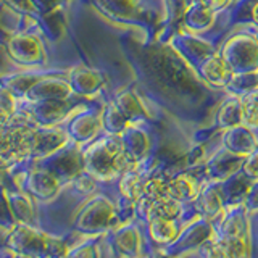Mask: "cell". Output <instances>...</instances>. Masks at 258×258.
<instances>
[{
    "mask_svg": "<svg viewBox=\"0 0 258 258\" xmlns=\"http://www.w3.org/2000/svg\"><path fill=\"white\" fill-rule=\"evenodd\" d=\"M113 247L119 258L142 256V236L139 229L133 224L121 226L113 237Z\"/></svg>",
    "mask_w": 258,
    "mask_h": 258,
    "instance_id": "ac0fdd59",
    "label": "cell"
},
{
    "mask_svg": "<svg viewBox=\"0 0 258 258\" xmlns=\"http://www.w3.org/2000/svg\"><path fill=\"white\" fill-rule=\"evenodd\" d=\"M7 205L16 223L32 224L36 220V210L31 199L24 192H7L5 194Z\"/></svg>",
    "mask_w": 258,
    "mask_h": 258,
    "instance_id": "44dd1931",
    "label": "cell"
},
{
    "mask_svg": "<svg viewBox=\"0 0 258 258\" xmlns=\"http://www.w3.org/2000/svg\"><path fill=\"white\" fill-rule=\"evenodd\" d=\"M100 113H102L103 133L108 136H119L129 124H131V121L119 111V108L113 103V100H110L105 105Z\"/></svg>",
    "mask_w": 258,
    "mask_h": 258,
    "instance_id": "603a6c76",
    "label": "cell"
},
{
    "mask_svg": "<svg viewBox=\"0 0 258 258\" xmlns=\"http://www.w3.org/2000/svg\"><path fill=\"white\" fill-rule=\"evenodd\" d=\"M67 121V133L70 139L78 145L91 144L103 131L102 113H95L94 110L79 107L71 113V116Z\"/></svg>",
    "mask_w": 258,
    "mask_h": 258,
    "instance_id": "52a82bcc",
    "label": "cell"
},
{
    "mask_svg": "<svg viewBox=\"0 0 258 258\" xmlns=\"http://www.w3.org/2000/svg\"><path fill=\"white\" fill-rule=\"evenodd\" d=\"M64 258H102L99 244L95 242H84L76 247H70Z\"/></svg>",
    "mask_w": 258,
    "mask_h": 258,
    "instance_id": "4316f807",
    "label": "cell"
},
{
    "mask_svg": "<svg viewBox=\"0 0 258 258\" xmlns=\"http://www.w3.org/2000/svg\"><path fill=\"white\" fill-rule=\"evenodd\" d=\"M68 83L75 95L92 99L105 87V78L99 70L78 64L68 71Z\"/></svg>",
    "mask_w": 258,
    "mask_h": 258,
    "instance_id": "8fae6325",
    "label": "cell"
},
{
    "mask_svg": "<svg viewBox=\"0 0 258 258\" xmlns=\"http://www.w3.org/2000/svg\"><path fill=\"white\" fill-rule=\"evenodd\" d=\"M221 147L232 155L245 158L258 147V129L242 123L221 133Z\"/></svg>",
    "mask_w": 258,
    "mask_h": 258,
    "instance_id": "30bf717a",
    "label": "cell"
},
{
    "mask_svg": "<svg viewBox=\"0 0 258 258\" xmlns=\"http://www.w3.org/2000/svg\"><path fill=\"white\" fill-rule=\"evenodd\" d=\"M253 28H255V26H253ZM255 29H256V34H258V28H255Z\"/></svg>",
    "mask_w": 258,
    "mask_h": 258,
    "instance_id": "e575fe53",
    "label": "cell"
},
{
    "mask_svg": "<svg viewBox=\"0 0 258 258\" xmlns=\"http://www.w3.org/2000/svg\"><path fill=\"white\" fill-rule=\"evenodd\" d=\"M202 2H205L210 8H213L215 12L223 13L226 8L231 7V4L234 2V0H202Z\"/></svg>",
    "mask_w": 258,
    "mask_h": 258,
    "instance_id": "4dcf8cb0",
    "label": "cell"
},
{
    "mask_svg": "<svg viewBox=\"0 0 258 258\" xmlns=\"http://www.w3.org/2000/svg\"><path fill=\"white\" fill-rule=\"evenodd\" d=\"M244 121V107H242V97L237 95H228L220 103V107L215 111L213 124L220 133L231 129L234 126H239Z\"/></svg>",
    "mask_w": 258,
    "mask_h": 258,
    "instance_id": "2e32d148",
    "label": "cell"
},
{
    "mask_svg": "<svg viewBox=\"0 0 258 258\" xmlns=\"http://www.w3.org/2000/svg\"><path fill=\"white\" fill-rule=\"evenodd\" d=\"M242 107H244L245 124L258 129V89L242 97Z\"/></svg>",
    "mask_w": 258,
    "mask_h": 258,
    "instance_id": "484cf974",
    "label": "cell"
},
{
    "mask_svg": "<svg viewBox=\"0 0 258 258\" xmlns=\"http://www.w3.org/2000/svg\"><path fill=\"white\" fill-rule=\"evenodd\" d=\"M145 124L147 123H131L118 136L129 165H142L150 153L152 137Z\"/></svg>",
    "mask_w": 258,
    "mask_h": 258,
    "instance_id": "ba28073f",
    "label": "cell"
},
{
    "mask_svg": "<svg viewBox=\"0 0 258 258\" xmlns=\"http://www.w3.org/2000/svg\"><path fill=\"white\" fill-rule=\"evenodd\" d=\"M194 73L197 75V78L208 87L216 89V91H224L228 86L229 79L232 78V73L229 67L223 60V56L220 55V48L213 55H210L208 58H205L199 67L194 70Z\"/></svg>",
    "mask_w": 258,
    "mask_h": 258,
    "instance_id": "7c38bea8",
    "label": "cell"
},
{
    "mask_svg": "<svg viewBox=\"0 0 258 258\" xmlns=\"http://www.w3.org/2000/svg\"><path fill=\"white\" fill-rule=\"evenodd\" d=\"M84 171L95 181L119 179L126 169L131 166L124 155L123 145L118 136H108L95 139L83 152Z\"/></svg>",
    "mask_w": 258,
    "mask_h": 258,
    "instance_id": "6da1fadb",
    "label": "cell"
},
{
    "mask_svg": "<svg viewBox=\"0 0 258 258\" xmlns=\"http://www.w3.org/2000/svg\"><path fill=\"white\" fill-rule=\"evenodd\" d=\"M258 89V73H242V75H232L228 86L224 89V94L244 97Z\"/></svg>",
    "mask_w": 258,
    "mask_h": 258,
    "instance_id": "d4e9b609",
    "label": "cell"
},
{
    "mask_svg": "<svg viewBox=\"0 0 258 258\" xmlns=\"http://www.w3.org/2000/svg\"><path fill=\"white\" fill-rule=\"evenodd\" d=\"M244 207L247 208V212H255V210H258V181L248 182Z\"/></svg>",
    "mask_w": 258,
    "mask_h": 258,
    "instance_id": "f546056e",
    "label": "cell"
},
{
    "mask_svg": "<svg viewBox=\"0 0 258 258\" xmlns=\"http://www.w3.org/2000/svg\"><path fill=\"white\" fill-rule=\"evenodd\" d=\"M13 258H40V256H36V255H31V253H15Z\"/></svg>",
    "mask_w": 258,
    "mask_h": 258,
    "instance_id": "d6a6232c",
    "label": "cell"
},
{
    "mask_svg": "<svg viewBox=\"0 0 258 258\" xmlns=\"http://www.w3.org/2000/svg\"><path fill=\"white\" fill-rule=\"evenodd\" d=\"M7 247L13 253H31L40 258H64L70 247L60 237L48 236L32 224L16 223L7 237Z\"/></svg>",
    "mask_w": 258,
    "mask_h": 258,
    "instance_id": "7a4b0ae2",
    "label": "cell"
},
{
    "mask_svg": "<svg viewBox=\"0 0 258 258\" xmlns=\"http://www.w3.org/2000/svg\"><path fill=\"white\" fill-rule=\"evenodd\" d=\"M111 100L131 123H147L153 119V113L147 107L144 97L133 87L119 91Z\"/></svg>",
    "mask_w": 258,
    "mask_h": 258,
    "instance_id": "4fadbf2b",
    "label": "cell"
},
{
    "mask_svg": "<svg viewBox=\"0 0 258 258\" xmlns=\"http://www.w3.org/2000/svg\"><path fill=\"white\" fill-rule=\"evenodd\" d=\"M218 15L220 13L202 0H189L179 20L181 29L192 32V34L207 36L216 24Z\"/></svg>",
    "mask_w": 258,
    "mask_h": 258,
    "instance_id": "9c48e42d",
    "label": "cell"
},
{
    "mask_svg": "<svg viewBox=\"0 0 258 258\" xmlns=\"http://www.w3.org/2000/svg\"><path fill=\"white\" fill-rule=\"evenodd\" d=\"M147 176L141 169V165H131L126 171L119 176V192L126 200L136 204L142 197L144 185Z\"/></svg>",
    "mask_w": 258,
    "mask_h": 258,
    "instance_id": "ffe728a7",
    "label": "cell"
},
{
    "mask_svg": "<svg viewBox=\"0 0 258 258\" xmlns=\"http://www.w3.org/2000/svg\"><path fill=\"white\" fill-rule=\"evenodd\" d=\"M202 190V185L189 173H181L171 179H168V197H171L181 204L194 202Z\"/></svg>",
    "mask_w": 258,
    "mask_h": 258,
    "instance_id": "d6986e66",
    "label": "cell"
},
{
    "mask_svg": "<svg viewBox=\"0 0 258 258\" xmlns=\"http://www.w3.org/2000/svg\"><path fill=\"white\" fill-rule=\"evenodd\" d=\"M182 215V204L171 197H163L145 210V220H152V218H166V220H177Z\"/></svg>",
    "mask_w": 258,
    "mask_h": 258,
    "instance_id": "cb8c5ba5",
    "label": "cell"
},
{
    "mask_svg": "<svg viewBox=\"0 0 258 258\" xmlns=\"http://www.w3.org/2000/svg\"><path fill=\"white\" fill-rule=\"evenodd\" d=\"M149 234L153 242L160 245L173 244L181 236L176 226V220H166V218H152V220H149Z\"/></svg>",
    "mask_w": 258,
    "mask_h": 258,
    "instance_id": "7402d4cb",
    "label": "cell"
},
{
    "mask_svg": "<svg viewBox=\"0 0 258 258\" xmlns=\"http://www.w3.org/2000/svg\"><path fill=\"white\" fill-rule=\"evenodd\" d=\"M220 55L232 75L258 73V34L253 26L234 31L220 44Z\"/></svg>",
    "mask_w": 258,
    "mask_h": 258,
    "instance_id": "3957f363",
    "label": "cell"
},
{
    "mask_svg": "<svg viewBox=\"0 0 258 258\" xmlns=\"http://www.w3.org/2000/svg\"><path fill=\"white\" fill-rule=\"evenodd\" d=\"M250 21H252V26L258 28V0L250 5Z\"/></svg>",
    "mask_w": 258,
    "mask_h": 258,
    "instance_id": "1f68e13d",
    "label": "cell"
},
{
    "mask_svg": "<svg viewBox=\"0 0 258 258\" xmlns=\"http://www.w3.org/2000/svg\"><path fill=\"white\" fill-rule=\"evenodd\" d=\"M139 258H149V256H144V255H142V256H139Z\"/></svg>",
    "mask_w": 258,
    "mask_h": 258,
    "instance_id": "836d02e7",
    "label": "cell"
},
{
    "mask_svg": "<svg viewBox=\"0 0 258 258\" xmlns=\"http://www.w3.org/2000/svg\"><path fill=\"white\" fill-rule=\"evenodd\" d=\"M242 161H244V158L232 155L231 152L221 147L207 163V174L210 181L218 182L229 179L242 168Z\"/></svg>",
    "mask_w": 258,
    "mask_h": 258,
    "instance_id": "9a60e30c",
    "label": "cell"
},
{
    "mask_svg": "<svg viewBox=\"0 0 258 258\" xmlns=\"http://www.w3.org/2000/svg\"><path fill=\"white\" fill-rule=\"evenodd\" d=\"M207 258H236V255H234L228 242L223 239H216L210 242Z\"/></svg>",
    "mask_w": 258,
    "mask_h": 258,
    "instance_id": "f1b7e54d",
    "label": "cell"
},
{
    "mask_svg": "<svg viewBox=\"0 0 258 258\" xmlns=\"http://www.w3.org/2000/svg\"><path fill=\"white\" fill-rule=\"evenodd\" d=\"M116 218L115 204L105 196H92L86 204H83L73 216V226L75 229L97 236L107 231Z\"/></svg>",
    "mask_w": 258,
    "mask_h": 258,
    "instance_id": "277c9868",
    "label": "cell"
},
{
    "mask_svg": "<svg viewBox=\"0 0 258 258\" xmlns=\"http://www.w3.org/2000/svg\"><path fill=\"white\" fill-rule=\"evenodd\" d=\"M194 202H196V208L199 212V216L205 218L208 221L220 220L226 212L223 196H221V192L215 187V184L204 185L200 194L197 196V199Z\"/></svg>",
    "mask_w": 258,
    "mask_h": 258,
    "instance_id": "e0dca14e",
    "label": "cell"
},
{
    "mask_svg": "<svg viewBox=\"0 0 258 258\" xmlns=\"http://www.w3.org/2000/svg\"><path fill=\"white\" fill-rule=\"evenodd\" d=\"M26 189L32 197L40 202H48L58 196L61 189V181L56 177L50 169L37 168L28 174Z\"/></svg>",
    "mask_w": 258,
    "mask_h": 258,
    "instance_id": "5bb4252c",
    "label": "cell"
},
{
    "mask_svg": "<svg viewBox=\"0 0 258 258\" xmlns=\"http://www.w3.org/2000/svg\"><path fill=\"white\" fill-rule=\"evenodd\" d=\"M105 18L127 26H149L150 8L145 0H91Z\"/></svg>",
    "mask_w": 258,
    "mask_h": 258,
    "instance_id": "8992f818",
    "label": "cell"
},
{
    "mask_svg": "<svg viewBox=\"0 0 258 258\" xmlns=\"http://www.w3.org/2000/svg\"><path fill=\"white\" fill-rule=\"evenodd\" d=\"M240 171L245 176V179H248L250 182L258 181V147L244 158Z\"/></svg>",
    "mask_w": 258,
    "mask_h": 258,
    "instance_id": "83f0119b",
    "label": "cell"
},
{
    "mask_svg": "<svg viewBox=\"0 0 258 258\" xmlns=\"http://www.w3.org/2000/svg\"><path fill=\"white\" fill-rule=\"evenodd\" d=\"M166 42L171 45L173 50L181 56L184 63L194 71L199 64L208 58L210 55L218 52V45L215 40L207 36L192 34V32L179 29L177 32H171L168 36Z\"/></svg>",
    "mask_w": 258,
    "mask_h": 258,
    "instance_id": "5b68a950",
    "label": "cell"
}]
</instances>
